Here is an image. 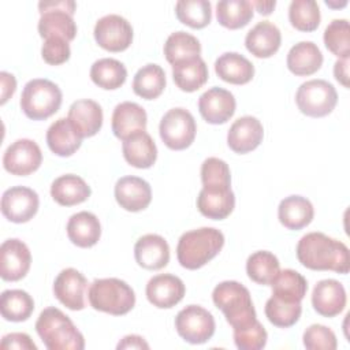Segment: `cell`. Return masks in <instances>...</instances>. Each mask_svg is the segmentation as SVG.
Masks as SVG:
<instances>
[{"label": "cell", "mask_w": 350, "mask_h": 350, "mask_svg": "<svg viewBox=\"0 0 350 350\" xmlns=\"http://www.w3.org/2000/svg\"><path fill=\"white\" fill-rule=\"evenodd\" d=\"M298 261L313 271L347 273L350 269L347 246L323 232H308L297 245Z\"/></svg>", "instance_id": "1"}, {"label": "cell", "mask_w": 350, "mask_h": 350, "mask_svg": "<svg viewBox=\"0 0 350 350\" xmlns=\"http://www.w3.org/2000/svg\"><path fill=\"white\" fill-rule=\"evenodd\" d=\"M224 235L213 227H201L182 234L176 246L179 264L186 269H198L219 254Z\"/></svg>", "instance_id": "2"}, {"label": "cell", "mask_w": 350, "mask_h": 350, "mask_svg": "<svg viewBox=\"0 0 350 350\" xmlns=\"http://www.w3.org/2000/svg\"><path fill=\"white\" fill-rule=\"evenodd\" d=\"M36 331L49 350H82L85 347L83 335L71 319L55 306H49L40 313Z\"/></svg>", "instance_id": "3"}, {"label": "cell", "mask_w": 350, "mask_h": 350, "mask_svg": "<svg viewBox=\"0 0 350 350\" xmlns=\"http://www.w3.org/2000/svg\"><path fill=\"white\" fill-rule=\"evenodd\" d=\"M212 299L234 329L245 328L257 320L250 293L239 282L226 280L219 283L213 288Z\"/></svg>", "instance_id": "4"}, {"label": "cell", "mask_w": 350, "mask_h": 350, "mask_svg": "<svg viewBox=\"0 0 350 350\" xmlns=\"http://www.w3.org/2000/svg\"><path fill=\"white\" fill-rule=\"evenodd\" d=\"M89 304L93 309L122 316L129 313L135 305L134 290L118 278L96 279L89 287Z\"/></svg>", "instance_id": "5"}, {"label": "cell", "mask_w": 350, "mask_h": 350, "mask_svg": "<svg viewBox=\"0 0 350 350\" xmlns=\"http://www.w3.org/2000/svg\"><path fill=\"white\" fill-rule=\"evenodd\" d=\"M63 94L60 88L49 79L36 78L29 81L21 96L23 113L33 120H45L62 105Z\"/></svg>", "instance_id": "6"}, {"label": "cell", "mask_w": 350, "mask_h": 350, "mask_svg": "<svg viewBox=\"0 0 350 350\" xmlns=\"http://www.w3.org/2000/svg\"><path fill=\"white\" fill-rule=\"evenodd\" d=\"M77 4L72 0H57V1H40V21L38 33L46 40L52 37L72 41L77 36V25L74 22V12Z\"/></svg>", "instance_id": "7"}, {"label": "cell", "mask_w": 350, "mask_h": 350, "mask_svg": "<svg viewBox=\"0 0 350 350\" xmlns=\"http://www.w3.org/2000/svg\"><path fill=\"white\" fill-rule=\"evenodd\" d=\"M295 103L304 115L323 118L334 111L338 103V93L328 81L310 79L298 88Z\"/></svg>", "instance_id": "8"}, {"label": "cell", "mask_w": 350, "mask_h": 350, "mask_svg": "<svg viewBox=\"0 0 350 350\" xmlns=\"http://www.w3.org/2000/svg\"><path fill=\"white\" fill-rule=\"evenodd\" d=\"M160 138L172 150L189 148L197 133L193 115L185 108H172L164 113L159 124Z\"/></svg>", "instance_id": "9"}, {"label": "cell", "mask_w": 350, "mask_h": 350, "mask_svg": "<svg viewBox=\"0 0 350 350\" xmlns=\"http://www.w3.org/2000/svg\"><path fill=\"white\" fill-rule=\"evenodd\" d=\"M175 328L186 342L201 345L213 336L216 324L211 312L200 305H189L176 314Z\"/></svg>", "instance_id": "10"}, {"label": "cell", "mask_w": 350, "mask_h": 350, "mask_svg": "<svg viewBox=\"0 0 350 350\" xmlns=\"http://www.w3.org/2000/svg\"><path fill=\"white\" fill-rule=\"evenodd\" d=\"M94 40L105 51L122 52L133 41V27L120 15L109 14L100 18L94 25Z\"/></svg>", "instance_id": "11"}, {"label": "cell", "mask_w": 350, "mask_h": 350, "mask_svg": "<svg viewBox=\"0 0 350 350\" xmlns=\"http://www.w3.org/2000/svg\"><path fill=\"white\" fill-rule=\"evenodd\" d=\"M42 163L40 146L29 138H21L12 142L4 152L3 165L12 175L26 176L38 170Z\"/></svg>", "instance_id": "12"}, {"label": "cell", "mask_w": 350, "mask_h": 350, "mask_svg": "<svg viewBox=\"0 0 350 350\" xmlns=\"http://www.w3.org/2000/svg\"><path fill=\"white\" fill-rule=\"evenodd\" d=\"M38 194L26 186H14L1 196V213L12 223H26L38 211Z\"/></svg>", "instance_id": "13"}, {"label": "cell", "mask_w": 350, "mask_h": 350, "mask_svg": "<svg viewBox=\"0 0 350 350\" xmlns=\"http://www.w3.org/2000/svg\"><path fill=\"white\" fill-rule=\"evenodd\" d=\"M31 254L25 242L16 238L7 239L0 246V276L7 282H16L30 269Z\"/></svg>", "instance_id": "14"}, {"label": "cell", "mask_w": 350, "mask_h": 350, "mask_svg": "<svg viewBox=\"0 0 350 350\" xmlns=\"http://www.w3.org/2000/svg\"><path fill=\"white\" fill-rule=\"evenodd\" d=\"M86 288V278L75 268L63 269L53 282L55 297L71 310H82L85 308Z\"/></svg>", "instance_id": "15"}, {"label": "cell", "mask_w": 350, "mask_h": 350, "mask_svg": "<svg viewBox=\"0 0 350 350\" xmlns=\"http://www.w3.org/2000/svg\"><path fill=\"white\" fill-rule=\"evenodd\" d=\"M235 97L223 88H211L198 98V111L211 124H223L235 112Z\"/></svg>", "instance_id": "16"}, {"label": "cell", "mask_w": 350, "mask_h": 350, "mask_svg": "<svg viewBox=\"0 0 350 350\" xmlns=\"http://www.w3.org/2000/svg\"><path fill=\"white\" fill-rule=\"evenodd\" d=\"M148 301L160 309H170L185 297L186 287L180 278L171 273H160L149 279L146 284Z\"/></svg>", "instance_id": "17"}, {"label": "cell", "mask_w": 350, "mask_h": 350, "mask_svg": "<svg viewBox=\"0 0 350 350\" xmlns=\"http://www.w3.org/2000/svg\"><path fill=\"white\" fill-rule=\"evenodd\" d=\"M115 198L120 208L129 212H139L150 204L152 189L145 179L127 175L116 182Z\"/></svg>", "instance_id": "18"}, {"label": "cell", "mask_w": 350, "mask_h": 350, "mask_svg": "<svg viewBox=\"0 0 350 350\" xmlns=\"http://www.w3.org/2000/svg\"><path fill=\"white\" fill-rule=\"evenodd\" d=\"M262 137L261 122L254 116H242L231 124L227 133V144L231 150L243 154L254 150L261 144Z\"/></svg>", "instance_id": "19"}, {"label": "cell", "mask_w": 350, "mask_h": 350, "mask_svg": "<svg viewBox=\"0 0 350 350\" xmlns=\"http://www.w3.org/2000/svg\"><path fill=\"white\" fill-rule=\"evenodd\" d=\"M346 290L335 279L320 280L312 293V305L314 310L324 317L338 316L346 306Z\"/></svg>", "instance_id": "20"}, {"label": "cell", "mask_w": 350, "mask_h": 350, "mask_svg": "<svg viewBox=\"0 0 350 350\" xmlns=\"http://www.w3.org/2000/svg\"><path fill=\"white\" fill-rule=\"evenodd\" d=\"M134 257L139 267L157 271L170 261V246L167 241L157 234H146L134 245Z\"/></svg>", "instance_id": "21"}, {"label": "cell", "mask_w": 350, "mask_h": 350, "mask_svg": "<svg viewBox=\"0 0 350 350\" xmlns=\"http://www.w3.org/2000/svg\"><path fill=\"white\" fill-rule=\"evenodd\" d=\"M235 206V196L231 187H205L198 193L197 208L208 219L223 220Z\"/></svg>", "instance_id": "22"}, {"label": "cell", "mask_w": 350, "mask_h": 350, "mask_svg": "<svg viewBox=\"0 0 350 350\" xmlns=\"http://www.w3.org/2000/svg\"><path fill=\"white\" fill-rule=\"evenodd\" d=\"M146 120V112L139 104L123 101L115 107L111 126L115 137L123 141L137 131H145Z\"/></svg>", "instance_id": "23"}, {"label": "cell", "mask_w": 350, "mask_h": 350, "mask_svg": "<svg viewBox=\"0 0 350 350\" xmlns=\"http://www.w3.org/2000/svg\"><path fill=\"white\" fill-rule=\"evenodd\" d=\"M280 30L269 21L258 22L245 37L246 49L256 57H271L280 48Z\"/></svg>", "instance_id": "24"}, {"label": "cell", "mask_w": 350, "mask_h": 350, "mask_svg": "<svg viewBox=\"0 0 350 350\" xmlns=\"http://www.w3.org/2000/svg\"><path fill=\"white\" fill-rule=\"evenodd\" d=\"M67 118L83 138L96 135L103 126V109L90 98L74 101L68 108Z\"/></svg>", "instance_id": "25"}, {"label": "cell", "mask_w": 350, "mask_h": 350, "mask_svg": "<svg viewBox=\"0 0 350 350\" xmlns=\"http://www.w3.org/2000/svg\"><path fill=\"white\" fill-rule=\"evenodd\" d=\"M82 139L83 137L72 126L68 118L55 120L46 130V144L49 149L62 157L74 154L79 149Z\"/></svg>", "instance_id": "26"}, {"label": "cell", "mask_w": 350, "mask_h": 350, "mask_svg": "<svg viewBox=\"0 0 350 350\" xmlns=\"http://www.w3.org/2000/svg\"><path fill=\"white\" fill-rule=\"evenodd\" d=\"M122 152L124 160L135 168H149L157 159V148L146 131H137L123 139Z\"/></svg>", "instance_id": "27"}, {"label": "cell", "mask_w": 350, "mask_h": 350, "mask_svg": "<svg viewBox=\"0 0 350 350\" xmlns=\"http://www.w3.org/2000/svg\"><path fill=\"white\" fill-rule=\"evenodd\" d=\"M215 71L224 82L245 85L252 81L254 75V66L241 53L226 52L216 59Z\"/></svg>", "instance_id": "28"}, {"label": "cell", "mask_w": 350, "mask_h": 350, "mask_svg": "<svg viewBox=\"0 0 350 350\" xmlns=\"http://www.w3.org/2000/svg\"><path fill=\"white\" fill-rule=\"evenodd\" d=\"M66 230L68 239L79 247H92L101 237V226L97 216L88 211L74 213L68 219Z\"/></svg>", "instance_id": "29"}, {"label": "cell", "mask_w": 350, "mask_h": 350, "mask_svg": "<svg viewBox=\"0 0 350 350\" xmlns=\"http://www.w3.org/2000/svg\"><path fill=\"white\" fill-rule=\"evenodd\" d=\"M90 186L78 175L66 174L56 178L51 185L52 198L63 206H72L90 197Z\"/></svg>", "instance_id": "30"}, {"label": "cell", "mask_w": 350, "mask_h": 350, "mask_svg": "<svg viewBox=\"0 0 350 350\" xmlns=\"http://www.w3.org/2000/svg\"><path fill=\"white\" fill-rule=\"evenodd\" d=\"M314 216L312 202L302 196L283 198L278 208L279 221L288 230H301L310 224Z\"/></svg>", "instance_id": "31"}, {"label": "cell", "mask_w": 350, "mask_h": 350, "mask_svg": "<svg viewBox=\"0 0 350 350\" xmlns=\"http://www.w3.org/2000/svg\"><path fill=\"white\" fill-rule=\"evenodd\" d=\"M323 64V53L312 41H301L291 46L287 53L288 70L298 75H312L320 70Z\"/></svg>", "instance_id": "32"}, {"label": "cell", "mask_w": 350, "mask_h": 350, "mask_svg": "<svg viewBox=\"0 0 350 350\" xmlns=\"http://www.w3.org/2000/svg\"><path fill=\"white\" fill-rule=\"evenodd\" d=\"M209 72L208 66L201 56H196L172 66V78L175 85L183 92H196L205 85Z\"/></svg>", "instance_id": "33"}, {"label": "cell", "mask_w": 350, "mask_h": 350, "mask_svg": "<svg viewBox=\"0 0 350 350\" xmlns=\"http://www.w3.org/2000/svg\"><path fill=\"white\" fill-rule=\"evenodd\" d=\"M90 78L98 88L115 90L126 82L127 70L122 62L112 57H103L92 64Z\"/></svg>", "instance_id": "34"}, {"label": "cell", "mask_w": 350, "mask_h": 350, "mask_svg": "<svg viewBox=\"0 0 350 350\" xmlns=\"http://www.w3.org/2000/svg\"><path fill=\"white\" fill-rule=\"evenodd\" d=\"M271 286L273 297L288 302H301L308 291L306 279L290 268L279 271Z\"/></svg>", "instance_id": "35"}, {"label": "cell", "mask_w": 350, "mask_h": 350, "mask_svg": "<svg viewBox=\"0 0 350 350\" xmlns=\"http://www.w3.org/2000/svg\"><path fill=\"white\" fill-rule=\"evenodd\" d=\"M165 88V72L159 64L149 63L141 67L133 79V90L145 100L157 98Z\"/></svg>", "instance_id": "36"}, {"label": "cell", "mask_w": 350, "mask_h": 350, "mask_svg": "<svg viewBox=\"0 0 350 350\" xmlns=\"http://www.w3.org/2000/svg\"><path fill=\"white\" fill-rule=\"evenodd\" d=\"M34 310V301L31 295L23 290H5L0 297L1 316L8 321H25Z\"/></svg>", "instance_id": "37"}, {"label": "cell", "mask_w": 350, "mask_h": 350, "mask_svg": "<svg viewBox=\"0 0 350 350\" xmlns=\"http://www.w3.org/2000/svg\"><path fill=\"white\" fill-rule=\"evenodd\" d=\"M216 18L227 29H241L253 18V5L247 0H223L216 4Z\"/></svg>", "instance_id": "38"}, {"label": "cell", "mask_w": 350, "mask_h": 350, "mask_svg": "<svg viewBox=\"0 0 350 350\" xmlns=\"http://www.w3.org/2000/svg\"><path fill=\"white\" fill-rule=\"evenodd\" d=\"M200 53H201L200 41L194 36L182 30L170 34L164 44L165 59L172 66L179 62L200 56Z\"/></svg>", "instance_id": "39"}, {"label": "cell", "mask_w": 350, "mask_h": 350, "mask_svg": "<svg viewBox=\"0 0 350 350\" xmlns=\"http://www.w3.org/2000/svg\"><path fill=\"white\" fill-rule=\"evenodd\" d=\"M280 271V264L278 257L267 250H258L252 253L246 261L247 276L262 286L271 284L278 272Z\"/></svg>", "instance_id": "40"}, {"label": "cell", "mask_w": 350, "mask_h": 350, "mask_svg": "<svg viewBox=\"0 0 350 350\" xmlns=\"http://www.w3.org/2000/svg\"><path fill=\"white\" fill-rule=\"evenodd\" d=\"M176 18L193 29H202L212 19V5L206 0H179L175 4Z\"/></svg>", "instance_id": "41"}, {"label": "cell", "mask_w": 350, "mask_h": 350, "mask_svg": "<svg viewBox=\"0 0 350 350\" xmlns=\"http://www.w3.org/2000/svg\"><path fill=\"white\" fill-rule=\"evenodd\" d=\"M288 19L299 31H313L320 25V8L314 0H293L288 7Z\"/></svg>", "instance_id": "42"}, {"label": "cell", "mask_w": 350, "mask_h": 350, "mask_svg": "<svg viewBox=\"0 0 350 350\" xmlns=\"http://www.w3.org/2000/svg\"><path fill=\"white\" fill-rule=\"evenodd\" d=\"M302 313L301 302H288L278 297H271L265 304V316L271 324L288 328L294 325Z\"/></svg>", "instance_id": "43"}, {"label": "cell", "mask_w": 350, "mask_h": 350, "mask_svg": "<svg viewBox=\"0 0 350 350\" xmlns=\"http://www.w3.org/2000/svg\"><path fill=\"white\" fill-rule=\"evenodd\" d=\"M324 44L339 59L350 55V26L346 19H334L324 30Z\"/></svg>", "instance_id": "44"}, {"label": "cell", "mask_w": 350, "mask_h": 350, "mask_svg": "<svg viewBox=\"0 0 350 350\" xmlns=\"http://www.w3.org/2000/svg\"><path fill=\"white\" fill-rule=\"evenodd\" d=\"M201 180L205 187H231L228 164L217 157H208L201 165Z\"/></svg>", "instance_id": "45"}, {"label": "cell", "mask_w": 350, "mask_h": 350, "mask_svg": "<svg viewBox=\"0 0 350 350\" xmlns=\"http://www.w3.org/2000/svg\"><path fill=\"white\" fill-rule=\"evenodd\" d=\"M267 339L268 334L258 320L245 328L234 329V342L241 350H260L265 347Z\"/></svg>", "instance_id": "46"}, {"label": "cell", "mask_w": 350, "mask_h": 350, "mask_svg": "<svg viewBox=\"0 0 350 350\" xmlns=\"http://www.w3.org/2000/svg\"><path fill=\"white\" fill-rule=\"evenodd\" d=\"M304 346L308 350H335L338 346L332 329L321 324H312L304 332Z\"/></svg>", "instance_id": "47"}, {"label": "cell", "mask_w": 350, "mask_h": 350, "mask_svg": "<svg viewBox=\"0 0 350 350\" xmlns=\"http://www.w3.org/2000/svg\"><path fill=\"white\" fill-rule=\"evenodd\" d=\"M70 55H71V49H70L68 41L57 37L44 40V44L41 48V56L48 64L51 66L63 64L70 59Z\"/></svg>", "instance_id": "48"}, {"label": "cell", "mask_w": 350, "mask_h": 350, "mask_svg": "<svg viewBox=\"0 0 350 350\" xmlns=\"http://www.w3.org/2000/svg\"><path fill=\"white\" fill-rule=\"evenodd\" d=\"M1 349H18V350H37L36 343L25 332H11L3 336Z\"/></svg>", "instance_id": "49"}, {"label": "cell", "mask_w": 350, "mask_h": 350, "mask_svg": "<svg viewBox=\"0 0 350 350\" xmlns=\"http://www.w3.org/2000/svg\"><path fill=\"white\" fill-rule=\"evenodd\" d=\"M0 81H1V100H0V103L4 104L15 93L16 81H15V77L12 74L5 72V71L0 72Z\"/></svg>", "instance_id": "50"}, {"label": "cell", "mask_w": 350, "mask_h": 350, "mask_svg": "<svg viewBox=\"0 0 350 350\" xmlns=\"http://www.w3.org/2000/svg\"><path fill=\"white\" fill-rule=\"evenodd\" d=\"M335 79L345 88H349V57L338 59L334 64Z\"/></svg>", "instance_id": "51"}, {"label": "cell", "mask_w": 350, "mask_h": 350, "mask_svg": "<svg viewBox=\"0 0 350 350\" xmlns=\"http://www.w3.org/2000/svg\"><path fill=\"white\" fill-rule=\"evenodd\" d=\"M120 349H149V345L139 335H127L116 346Z\"/></svg>", "instance_id": "52"}, {"label": "cell", "mask_w": 350, "mask_h": 350, "mask_svg": "<svg viewBox=\"0 0 350 350\" xmlns=\"http://www.w3.org/2000/svg\"><path fill=\"white\" fill-rule=\"evenodd\" d=\"M250 3L253 5V8H256L261 15H269L276 5L275 0H269V1L258 0V1H250Z\"/></svg>", "instance_id": "53"}]
</instances>
